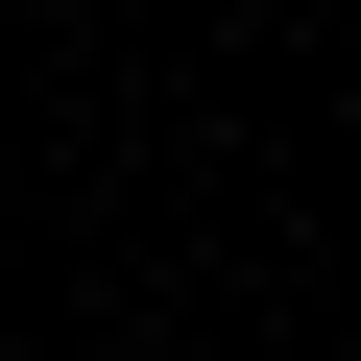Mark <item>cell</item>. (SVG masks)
Returning a JSON list of instances; mask_svg holds the SVG:
<instances>
[]
</instances>
